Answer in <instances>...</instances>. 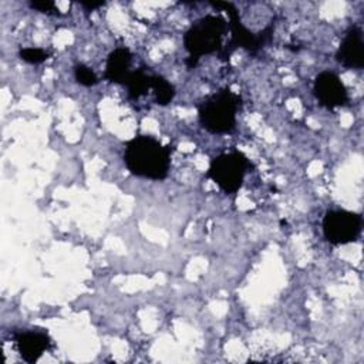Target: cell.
I'll use <instances>...</instances> for the list:
<instances>
[{"mask_svg":"<svg viewBox=\"0 0 364 364\" xmlns=\"http://www.w3.org/2000/svg\"><path fill=\"white\" fill-rule=\"evenodd\" d=\"M151 90L155 97V102L158 105H168L175 98V87L162 75L152 74L151 77Z\"/></svg>","mask_w":364,"mask_h":364,"instance_id":"obj_12","label":"cell"},{"mask_svg":"<svg viewBox=\"0 0 364 364\" xmlns=\"http://www.w3.org/2000/svg\"><path fill=\"white\" fill-rule=\"evenodd\" d=\"M74 78L82 87H94L100 82L98 75L85 64H75L74 65Z\"/></svg>","mask_w":364,"mask_h":364,"instance_id":"obj_13","label":"cell"},{"mask_svg":"<svg viewBox=\"0 0 364 364\" xmlns=\"http://www.w3.org/2000/svg\"><path fill=\"white\" fill-rule=\"evenodd\" d=\"M18 57L23 61H26L27 64L37 65V64L44 63L48 58V53L43 48H38V47H26V48H21L18 51Z\"/></svg>","mask_w":364,"mask_h":364,"instance_id":"obj_14","label":"cell"},{"mask_svg":"<svg viewBox=\"0 0 364 364\" xmlns=\"http://www.w3.org/2000/svg\"><path fill=\"white\" fill-rule=\"evenodd\" d=\"M151 77L152 74H148L144 68L132 70L125 81L127 94L131 100H139L142 95L151 90Z\"/></svg>","mask_w":364,"mask_h":364,"instance_id":"obj_11","label":"cell"},{"mask_svg":"<svg viewBox=\"0 0 364 364\" xmlns=\"http://www.w3.org/2000/svg\"><path fill=\"white\" fill-rule=\"evenodd\" d=\"M132 53L127 47H118L112 50L107 57L104 78L114 84H125L131 70Z\"/></svg>","mask_w":364,"mask_h":364,"instance_id":"obj_10","label":"cell"},{"mask_svg":"<svg viewBox=\"0 0 364 364\" xmlns=\"http://www.w3.org/2000/svg\"><path fill=\"white\" fill-rule=\"evenodd\" d=\"M80 4H81V7H82L84 10L92 11V10H95V9L101 7V6H104L105 1H104V0H100V1H80Z\"/></svg>","mask_w":364,"mask_h":364,"instance_id":"obj_16","label":"cell"},{"mask_svg":"<svg viewBox=\"0 0 364 364\" xmlns=\"http://www.w3.org/2000/svg\"><path fill=\"white\" fill-rule=\"evenodd\" d=\"M28 6H30V9H33L36 11H40V13L60 14L55 3L51 1V0H30Z\"/></svg>","mask_w":364,"mask_h":364,"instance_id":"obj_15","label":"cell"},{"mask_svg":"<svg viewBox=\"0 0 364 364\" xmlns=\"http://www.w3.org/2000/svg\"><path fill=\"white\" fill-rule=\"evenodd\" d=\"M172 146L161 144L152 135H136L125 144L124 164L127 169L138 176L162 181L171 168Z\"/></svg>","mask_w":364,"mask_h":364,"instance_id":"obj_1","label":"cell"},{"mask_svg":"<svg viewBox=\"0 0 364 364\" xmlns=\"http://www.w3.org/2000/svg\"><path fill=\"white\" fill-rule=\"evenodd\" d=\"M363 219L358 213L346 209H330L326 212L321 229L324 239L331 245H347L355 242L361 233Z\"/></svg>","mask_w":364,"mask_h":364,"instance_id":"obj_6","label":"cell"},{"mask_svg":"<svg viewBox=\"0 0 364 364\" xmlns=\"http://www.w3.org/2000/svg\"><path fill=\"white\" fill-rule=\"evenodd\" d=\"M209 4L215 9L225 11L229 17L228 23L230 38L223 44V48L218 54V58L220 61H229L230 55L236 48H243L250 54H257L272 40L274 31L273 23L266 26L259 33H253L245 27L237 9L230 1H209Z\"/></svg>","mask_w":364,"mask_h":364,"instance_id":"obj_4","label":"cell"},{"mask_svg":"<svg viewBox=\"0 0 364 364\" xmlns=\"http://www.w3.org/2000/svg\"><path fill=\"white\" fill-rule=\"evenodd\" d=\"M313 91L318 102L327 109H334L348 102L347 88L333 71L318 73L314 78Z\"/></svg>","mask_w":364,"mask_h":364,"instance_id":"obj_7","label":"cell"},{"mask_svg":"<svg viewBox=\"0 0 364 364\" xmlns=\"http://www.w3.org/2000/svg\"><path fill=\"white\" fill-rule=\"evenodd\" d=\"M13 338L20 357L28 364L36 363L51 347V338L43 330L16 331Z\"/></svg>","mask_w":364,"mask_h":364,"instance_id":"obj_9","label":"cell"},{"mask_svg":"<svg viewBox=\"0 0 364 364\" xmlns=\"http://www.w3.org/2000/svg\"><path fill=\"white\" fill-rule=\"evenodd\" d=\"M229 31V23L222 16L206 14L198 18L183 34V46L188 51L185 64L195 68L203 55L219 54L223 48V37Z\"/></svg>","mask_w":364,"mask_h":364,"instance_id":"obj_2","label":"cell"},{"mask_svg":"<svg viewBox=\"0 0 364 364\" xmlns=\"http://www.w3.org/2000/svg\"><path fill=\"white\" fill-rule=\"evenodd\" d=\"M250 168L252 164L245 154L239 151L223 152L212 158L206 171V178L215 182L225 193L230 195L240 189Z\"/></svg>","mask_w":364,"mask_h":364,"instance_id":"obj_5","label":"cell"},{"mask_svg":"<svg viewBox=\"0 0 364 364\" xmlns=\"http://www.w3.org/2000/svg\"><path fill=\"white\" fill-rule=\"evenodd\" d=\"M336 61L346 68L361 70L364 67V40L358 26H351L346 31L336 51Z\"/></svg>","mask_w":364,"mask_h":364,"instance_id":"obj_8","label":"cell"},{"mask_svg":"<svg viewBox=\"0 0 364 364\" xmlns=\"http://www.w3.org/2000/svg\"><path fill=\"white\" fill-rule=\"evenodd\" d=\"M242 98L229 87H225L198 107V118L200 127L215 135L230 134L236 128V114L240 109Z\"/></svg>","mask_w":364,"mask_h":364,"instance_id":"obj_3","label":"cell"}]
</instances>
